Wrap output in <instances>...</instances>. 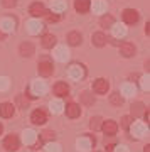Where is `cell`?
<instances>
[{"label":"cell","mask_w":150,"mask_h":152,"mask_svg":"<svg viewBox=\"0 0 150 152\" xmlns=\"http://www.w3.org/2000/svg\"><path fill=\"white\" fill-rule=\"evenodd\" d=\"M113 147H115L113 144H110V145H106V152H113Z\"/></svg>","instance_id":"43"},{"label":"cell","mask_w":150,"mask_h":152,"mask_svg":"<svg viewBox=\"0 0 150 152\" xmlns=\"http://www.w3.org/2000/svg\"><path fill=\"white\" fill-rule=\"evenodd\" d=\"M130 132H132V135L135 137H143L145 134H147V125L143 124V122H135L132 127H130Z\"/></svg>","instance_id":"11"},{"label":"cell","mask_w":150,"mask_h":152,"mask_svg":"<svg viewBox=\"0 0 150 152\" xmlns=\"http://www.w3.org/2000/svg\"><path fill=\"white\" fill-rule=\"evenodd\" d=\"M143 152H150V147L147 145V147H145V151H143Z\"/></svg>","instance_id":"45"},{"label":"cell","mask_w":150,"mask_h":152,"mask_svg":"<svg viewBox=\"0 0 150 152\" xmlns=\"http://www.w3.org/2000/svg\"><path fill=\"white\" fill-rule=\"evenodd\" d=\"M130 125H132V117L127 115V117L122 118V127H123V129H130Z\"/></svg>","instance_id":"38"},{"label":"cell","mask_w":150,"mask_h":152,"mask_svg":"<svg viewBox=\"0 0 150 152\" xmlns=\"http://www.w3.org/2000/svg\"><path fill=\"white\" fill-rule=\"evenodd\" d=\"M27 31H29V34H41L44 31V24L41 20H37V19H32V20L27 22Z\"/></svg>","instance_id":"7"},{"label":"cell","mask_w":150,"mask_h":152,"mask_svg":"<svg viewBox=\"0 0 150 152\" xmlns=\"http://www.w3.org/2000/svg\"><path fill=\"white\" fill-rule=\"evenodd\" d=\"M122 15H123L125 24H135V22L138 20V12L133 10V9H125Z\"/></svg>","instance_id":"12"},{"label":"cell","mask_w":150,"mask_h":152,"mask_svg":"<svg viewBox=\"0 0 150 152\" xmlns=\"http://www.w3.org/2000/svg\"><path fill=\"white\" fill-rule=\"evenodd\" d=\"M29 12H31V14H32L34 17H44L47 10H46V7H44L42 4H41V2H36V4H32V5H31Z\"/></svg>","instance_id":"15"},{"label":"cell","mask_w":150,"mask_h":152,"mask_svg":"<svg viewBox=\"0 0 150 152\" xmlns=\"http://www.w3.org/2000/svg\"><path fill=\"white\" fill-rule=\"evenodd\" d=\"M135 93H137V88H135L133 83H123L122 85V95L123 96H133Z\"/></svg>","instance_id":"18"},{"label":"cell","mask_w":150,"mask_h":152,"mask_svg":"<svg viewBox=\"0 0 150 152\" xmlns=\"http://www.w3.org/2000/svg\"><path fill=\"white\" fill-rule=\"evenodd\" d=\"M113 152H130L127 145H115L113 147Z\"/></svg>","instance_id":"41"},{"label":"cell","mask_w":150,"mask_h":152,"mask_svg":"<svg viewBox=\"0 0 150 152\" xmlns=\"http://www.w3.org/2000/svg\"><path fill=\"white\" fill-rule=\"evenodd\" d=\"M101 124H103L101 117H93V118L90 120V127H91L93 130H100V129H101Z\"/></svg>","instance_id":"31"},{"label":"cell","mask_w":150,"mask_h":152,"mask_svg":"<svg viewBox=\"0 0 150 152\" xmlns=\"http://www.w3.org/2000/svg\"><path fill=\"white\" fill-rule=\"evenodd\" d=\"M0 31L4 34H10L15 31V20L10 19V17H5V19H2L0 20Z\"/></svg>","instance_id":"5"},{"label":"cell","mask_w":150,"mask_h":152,"mask_svg":"<svg viewBox=\"0 0 150 152\" xmlns=\"http://www.w3.org/2000/svg\"><path fill=\"white\" fill-rule=\"evenodd\" d=\"M79 113H81V110L76 103H69L66 107V115H68L69 118H76V117H79Z\"/></svg>","instance_id":"21"},{"label":"cell","mask_w":150,"mask_h":152,"mask_svg":"<svg viewBox=\"0 0 150 152\" xmlns=\"http://www.w3.org/2000/svg\"><path fill=\"white\" fill-rule=\"evenodd\" d=\"M86 75L84 68L81 64H73L69 68V78H73V80H76V81H79V80H83Z\"/></svg>","instance_id":"6"},{"label":"cell","mask_w":150,"mask_h":152,"mask_svg":"<svg viewBox=\"0 0 150 152\" xmlns=\"http://www.w3.org/2000/svg\"><path fill=\"white\" fill-rule=\"evenodd\" d=\"M93 152H98V151H93Z\"/></svg>","instance_id":"47"},{"label":"cell","mask_w":150,"mask_h":152,"mask_svg":"<svg viewBox=\"0 0 150 152\" xmlns=\"http://www.w3.org/2000/svg\"><path fill=\"white\" fill-rule=\"evenodd\" d=\"M4 39H5V34H4L2 31H0V41H4Z\"/></svg>","instance_id":"44"},{"label":"cell","mask_w":150,"mask_h":152,"mask_svg":"<svg viewBox=\"0 0 150 152\" xmlns=\"http://www.w3.org/2000/svg\"><path fill=\"white\" fill-rule=\"evenodd\" d=\"M145 105L143 103H140V102H137V103L132 105V115L133 117H140V115H143L145 113Z\"/></svg>","instance_id":"28"},{"label":"cell","mask_w":150,"mask_h":152,"mask_svg":"<svg viewBox=\"0 0 150 152\" xmlns=\"http://www.w3.org/2000/svg\"><path fill=\"white\" fill-rule=\"evenodd\" d=\"M20 54L24 58H29V56L34 54V46L31 42H22L20 44Z\"/></svg>","instance_id":"25"},{"label":"cell","mask_w":150,"mask_h":152,"mask_svg":"<svg viewBox=\"0 0 150 152\" xmlns=\"http://www.w3.org/2000/svg\"><path fill=\"white\" fill-rule=\"evenodd\" d=\"M101 130L105 132V135L111 137V135L117 134L118 125H117V122H113V120H106V122H103V124H101Z\"/></svg>","instance_id":"10"},{"label":"cell","mask_w":150,"mask_h":152,"mask_svg":"<svg viewBox=\"0 0 150 152\" xmlns=\"http://www.w3.org/2000/svg\"><path fill=\"white\" fill-rule=\"evenodd\" d=\"M91 41H93V44H95V46L101 48V46H105V44H106V36H105L103 32H95V34H93V37H91Z\"/></svg>","instance_id":"22"},{"label":"cell","mask_w":150,"mask_h":152,"mask_svg":"<svg viewBox=\"0 0 150 152\" xmlns=\"http://www.w3.org/2000/svg\"><path fill=\"white\" fill-rule=\"evenodd\" d=\"M22 140H24L25 145H34V144L37 142V134L34 130H31V129H27V130H24V134H22Z\"/></svg>","instance_id":"13"},{"label":"cell","mask_w":150,"mask_h":152,"mask_svg":"<svg viewBox=\"0 0 150 152\" xmlns=\"http://www.w3.org/2000/svg\"><path fill=\"white\" fill-rule=\"evenodd\" d=\"M37 69H39V75L41 76H51L54 68H52V63H49L47 59H42V61H39Z\"/></svg>","instance_id":"9"},{"label":"cell","mask_w":150,"mask_h":152,"mask_svg":"<svg viewBox=\"0 0 150 152\" xmlns=\"http://www.w3.org/2000/svg\"><path fill=\"white\" fill-rule=\"evenodd\" d=\"M46 152H61V145H59V144L49 142L47 145H46Z\"/></svg>","instance_id":"36"},{"label":"cell","mask_w":150,"mask_h":152,"mask_svg":"<svg viewBox=\"0 0 150 152\" xmlns=\"http://www.w3.org/2000/svg\"><path fill=\"white\" fill-rule=\"evenodd\" d=\"M81 100H83L86 105H93V102H95V100H93V95H90L88 91H83V93H81Z\"/></svg>","instance_id":"34"},{"label":"cell","mask_w":150,"mask_h":152,"mask_svg":"<svg viewBox=\"0 0 150 152\" xmlns=\"http://www.w3.org/2000/svg\"><path fill=\"white\" fill-rule=\"evenodd\" d=\"M100 24H101V27H111L113 24H115V19L111 15H103Z\"/></svg>","instance_id":"32"},{"label":"cell","mask_w":150,"mask_h":152,"mask_svg":"<svg viewBox=\"0 0 150 152\" xmlns=\"http://www.w3.org/2000/svg\"><path fill=\"white\" fill-rule=\"evenodd\" d=\"M31 120H32V124H36V125H44L47 122V113H46V110H42V108L34 110L32 115H31Z\"/></svg>","instance_id":"3"},{"label":"cell","mask_w":150,"mask_h":152,"mask_svg":"<svg viewBox=\"0 0 150 152\" xmlns=\"http://www.w3.org/2000/svg\"><path fill=\"white\" fill-rule=\"evenodd\" d=\"M54 139V132L52 130H44L42 132V140H52Z\"/></svg>","instance_id":"39"},{"label":"cell","mask_w":150,"mask_h":152,"mask_svg":"<svg viewBox=\"0 0 150 152\" xmlns=\"http://www.w3.org/2000/svg\"><path fill=\"white\" fill-rule=\"evenodd\" d=\"M140 85H142V88H143L145 91H149V75H145V76H142V80H140Z\"/></svg>","instance_id":"37"},{"label":"cell","mask_w":150,"mask_h":152,"mask_svg":"<svg viewBox=\"0 0 150 152\" xmlns=\"http://www.w3.org/2000/svg\"><path fill=\"white\" fill-rule=\"evenodd\" d=\"M49 108H51L52 113H61L63 108H64V103H63L61 100H51V102H49Z\"/></svg>","instance_id":"24"},{"label":"cell","mask_w":150,"mask_h":152,"mask_svg":"<svg viewBox=\"0 0 150 152\" xmlns=\"http://www.w3.org/2000/svg\"><path fill=\"white\" fill-rule=\"evenodd\" d=\"M68 42H69L71 46H78V44H81V34L79 32H69L68 34Z\"/></svg>","instance_id":"29"},{"label":"cell","mask_w":150,"mask_h":152,"mask_svg":"<svg viewBox=\"0 0 150 152\" xmlns=\"http://www.w3.org/2000/svg\"><path fill=\"white\" fill-rule=\"evenodd\" d=\"M54 58L58 61H61V63L68 61V58H69V49L66 48V46H56L54 48Z\"/></svg>","instance_id":"8"},{"label":"cell","mask_w":150,"mask_h":152,"mask_svg":"<svg viewBox=\"0 0 150 152\" xmlns=\"http://www.w3.org/2000/svg\"><path fill=\"white\" fill-rule=\"evenodd\" d=\"M120 53H122L125 58H130V56L135 54V46L132 42H122L120 44Z\"/></svg>","instance_id":"16"},{"label":"cell","mask_w":150,"mask_h":152,"mask_svg":"<svg viewBox=\"0 0 150 152\" xmlns=\"http://www.w3.org/2000/svg\"><path fill=\"white\" fill-rule=\"evenodd\" d=\"M93 12L95 14H105L106 12V2L105 0H95L93 2Z\"/></svg>","instance_id":"23"},{"label":"cell","mask_w":150,"mask_h":152,"mask_svg":"<svg viewBox=\"0 0 150 152\" xmlns=\"http://www.w3.org/2000/svg\"><path fill=\"white\" fill-rule=\"evenodd\" d=\"M90 7H91L90 0H74V9L78 12H81V14L88 12V10H90Z\"/></svg>","instance_id":"19"},{"label":"cell","mask_w":150,"mask_h":152,"mask_svg":"<svg viewBox=\"0 0 150 152\" xmlns=\"http://www.w3.org/2000/svg\"><path fill=\"white\" fill-rule=\"evenodd\" d=\"M69 93V86L66 85V83L63 81H59L54 85V95H58V96H66Z\"/></svg>","instance_id":"17"},{"label":"cell","mask_w":150,"mask_h":152,"mask_svg":"<svg viewBox=\"0 0 150 152\" xmlns=\"http://www.w3.org/2000/svg\"><path fill=\"white\" fill-rule=\"evenodd\" d=\"M54 44H56V37H54L52 34H46V36L42 37V46H44V48L51 49Z\"/></svg>","instance_id":"30"},{"label":"cell","mask_w":150,"mask_h":152,"mask_svg":"<svg viewBox=\"0 0 150 152\" xmlns=\"http://www.w3.org/2000/svg\"><path fill=\"white\" fill-rule=\"evenodd\" d=\"M0 134H2V124H0Z\"/></svg>","instance_id":"46"},{"label":"cell","mask_w":150,"mask_h":152,"mask_svg":"<svg viewBox=\"0 0 150 152\" xmlns=\"http://www.w3.org/2000/svg\"><path fill=\"white\" fill-rule=\"evenodd\" d=\"M93 145H95V139H93V137L83 135V137H79V139L76 140V147H78L79 151H83V152L90 151Z\"/></svg>","instance_id":"2"},{"label":"cell","mask_w":150,"mask_h":152,"mask_svg":"<svg viewBox=\"0 0 150 152\" xmlns=\"http://www.w3.org/2000/svg\"><path fill=\"white\" fill-rule=\"evenodd\" d=\"M10 86V80L7 76H0V91H5Z\"/></svg>","instance_id":"33"},{"label":"cell","mask_w":150,"mask_h":152,"mask_svg":"<svg viewBox=\"0 0 150 152\" xmlns=\"http://www.w3.org/2000/svg\"><path fill=\"white\" fill-rule=\"evenodd\" d=\"M17 103L20 105L22 108H27V107H29V100L24 98V96H17Z\"/></svg>","instance_id":"40"},{"label":"cell","mask_w":150,"mask_h":152,"mask_svg":"<svg viewBox=\"0 0 150 152\" xmlns=\"http://www.w3.org/2000/svg\"><path fill=\"white\" fill-rule=\"evenodd\" d=\"M19 145H20V142H19V137L15 135V134H10V135L5 137V140H4V147H5L7 151H17L19 149Z\"/></svg>","instance_id":"4"},{"label":"cell","mask_w":150,"mask_h":152,"mask_svg":"<svg viewBox=\"0 0 150 152\" xmlns=\"http://www.w3.org/2000/svg\"><path fill=\"white\" fill-rule=\"evenodd\" d=\"M66 0H52V4H51V9H52L54 12H64L66 10Z\"/></svg>","instance_id":"26"},{"label":"cell","mask_w":150,"mask_h":152,"mask_svg":"<svg viewBox=\"0 0 150 152\" xmlns=\"http://www.w3.org/2000/svg\"><path fill=\"white\" fill-rule=\"evenodd\" d=\"M108 86H110L108 81L106 80H103V78H98L96 81L93 83V90H95L96 93H100V95H105V93L108 91Z\"/></svg>","instance_id":"14"},{"label":"cell","mask_w":150,"mask_h":152,"mask_svg":"<svg viewBox=\"0 0 150 152\" xmlns=\"http://www.w3.org/2000/svg\"><path fill=\"white\" fill-rule=\"evenodd\" d=\"M46 91H47L46 81H42V80H34L32 85H31V93H32V96H42V95H46Z\"/></svg>","instance_id":"1"},{"label":"cell","mask_w":150,"mask_h":152,"mask_svg":"<svg viewBox=\"0 0 150 152\" xmlns=\"http://www.w3.org/2000/svg\"><path fill=\"white\" fill-rule=\"evenodd\" d=\"M46 19H47L49 22H56V20H59V15H54V14H47V12H46Z\"/></svg>","instance_id":"42"},{"label":"cell","mask_w":150,"mask_h":152,"mask_svg":"<svg viewBox=\"0 0 150 152\" xmlns=\"http://www.w3.org/2000/svg\"><path fill=\"white\" fill-rule=\"evenodd\" d=\"M110 102H111L113 105H122L123 103V98L120 96V93H113L111 96H110Z\"/></svg>","instance_id":"35"},{"label":"cell","mask_w":150,"mask_h":152,"mask_svg":"<svg viewBox=\"0 0 150 152\" xmlns=\"http://www.w3.org/2000/svg\"><path fill=\"white\" fill-rule=\"evenodd\" d=\"M111 29H113V36L115 37H123L125 34H127V27L122 26V24H113Z\"/></svg>","instance_id":"27"},{"label":"cell","mask_w":150,"mask_h":152,"mask_svg":"<svg viewBox=\"0 0 150 152\" xmlns=\"http://www.w3.org/2000/svg\"><path fill=\"white\" fill-rule=\"evenodd\" d=\"M0 115H2L4 118H10L12 115H14V107H12V103H2L0 105Z\"/></svg>","instance_id":"20"}]
</instances>
